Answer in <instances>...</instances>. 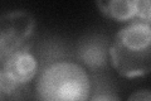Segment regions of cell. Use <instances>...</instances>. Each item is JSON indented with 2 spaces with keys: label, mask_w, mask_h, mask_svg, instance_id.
I'll list each match as a JSON object with an SVG mask.
<instances>
[{
  "label": "cell",
  "mask_w": 151,
  "mask_h": 101,
  "mask_svg": "<svg viewBox=\"0 0 151 101\" xmlns=\"http://www.w3.org/2000/svg\"><path fill=\"white\" fill-rule=\"evenodd\" d=\"M111 63L125 78L142 77L151 70V27L142 20L132 22L117 32L108 49Z\"/></svg>",
  "instance_id": "6da1fadb"
},
{
  "label": "cell",
  "mask_w": 151,
  "mask_h": 101,
  "mask_svg": "<svg viewBox=\"0 0 151 101\" xmlns=\"http://www.w3.org/2000/svg\"><path fill=\"white\" fill-rule=\"evenodd\" d=\"M37 97L44 101H84L91 81L86 70L73 62H55L42 71L35 85Z\"/></svg>",
  "instance_id": "7a4b0ae2"
},
{
  "label": "cell",
  "mask_w": 151,
  "mask_h": 101,
  "mask_svg": "<svg viewBox=\"0 0 151 101\" xmlns=\"http://www.w3.org/2000/svg\"><path fill=\"white\" fill-rule=\"evenodd\" d=\"M35 27V18L29 12L13 10L0 15V60L30 49Z\"/></svg>",
  "instance_id": "3957f363"
},
{
  "label": "cell",
  "mask_w": 151,
  "mask_h": 101,
  "mask_svg": "<svg viewBox=\"0 0 151 101\" xmlns=\"http://www.w3.org/2000/svg\"><path fill=\"white\" fill-rule=\"evenodd\" d=\"M38 62L30 51H20L4 60L0 71V95L12 96L19 87L25 86L35 77Z\"/></svg>",
  "instance_id": "277c9868"
},
{
  "label": "cell",
  "mask_w": 151,
  "mask_h": 101,
  "mask_svg": "<svg viewBox=\"0 0 151 101\" xmlns=\"http://www.w3.org/2000/svg\"><path fill=\"white\" fill-rule=\"evenodd\" d=\"M103 15L116 22H127L136 18V0H94Z\"/></svg>",
  "instance_id": "5b68a950"
},
{
  "label": "cell",
  "mask_w": 151,
  "mask_h": 101,
  "mask_svg": "<svg viewBox=\"0 0 151 101\" xmlns=\"http://www.w3.org/2000/svg\"><path fill=\"white\" fill-rule=\"evenodd\" d=\"M79 53L83 61L91 67H100L106 63L105 47H100L97 43H88L86 47H83L79 51Z\"/></svg>",
  "instance_id": "8992f818"
},
{
  "label": "cell",
  "mask_w": 151,
  "mask_h": 101,
  "mask_svg": "<svg viewBox=\"0 0 151 101\" xmlns=\"http://www.w3.org/2000/svg\"><path fill=\"white\" fill-rule=\"evenodd\" d=\"M136 18L140 20L150 23L151 20V8H150V0H136Z\"/></svg>",
  "instance_id": "52a82bcc"
},
{
  "label": "cell",
  "mask_w": 151,
  "mask_h": 101,
  "mask_svg": "<svg viewBox=\"0 0 151 101\" xmlns=\"http://www.w3.org/2000/svg\"><path fill=\"white\" fill-rule=\"evenodd\" d=\"M129 100H141V101H150L151 100V94L147 90L142 91H136L135 94L129 96Z\"/></svg>",
  "instance_id": "ba28073f"
},
{
  "label": "cell",
  "mask_w": 151,
  "mask_h": 101,
  "mask_svg": "<svg viewBox=\"0 0 151 101\" xmlns=\"http://www.w3.org/2000/svg\"><path fill=\"white\" fill-rule=\"evenodd\" d=\"M92 100H119V97L113 95H96L92 97Z\"/></svg>",
  "instance_id": "9c48e42d"
}]
</instances>
